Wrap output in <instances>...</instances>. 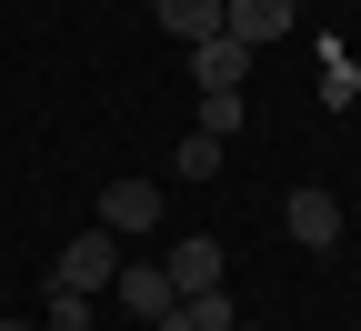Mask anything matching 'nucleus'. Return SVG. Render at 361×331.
<instances>
[{
	"label": "nucleus",
	"mask_w": 361,
	"mask_h": 331,
	"mask_svg": "<svg viewBox=\"0 0 361 331\" xmlns=\"http://www.w3.org/2000/svg\"><path fill=\"white\" fill-rule=\"evenodd\" d=\"M111 301H121L130 321H141V331H161V321L180 311V291H171V271H161V261H121V281H111Z\"/></svg>",
	"instance_id": "nucleus-2"
},
{
	"label": "nucleus",
	"mask_w": 361,
	"mask_h": 331,
	"mask_svg": "<svg viewBox=\"0 0 361 331\" xmlns=\"http://www.w3.org/2000/svg\"><path fill=\"white\" fill-rule=\"evenodd\" d=\"M241 121H251V101H241V90H201V131H211V140H231Z\"/></svg>",
	"instance_id": "nucleus-10"
},
{
	"label": "nucleus",
	"mask_w": 361,
	"mask_h": 331,
	"mask_svg": "<svg viewBox=\"0 0 361 331\" xmlns=\"http://www.w3.org/2000/svg\"><path fill=\"white\" fill-rule=\"evenodd\" d=\"M0 331H30V321H0Z\"/></svg>",
	"instance_id": "nucleus-14"
},
{
	"label": "nucleus",
	"mask_w": 361,
	"mask_h": 331,
	"mask_svg": "<svg viewBox=\"0 0 361 331\" xmlns=\"http://www.w3.org/2000/svg\"><path fill=\"white\" fill-rule=\"evenodd\" d=\"M171 171H180V181H221V140H211V131H191V140L171 151Z\"/></svg>",
	"instance_id": "nucleus-11"
},
{
	"label": "nucleus",
	"mask_w": 361,
	"mask_h": 331,
	"mask_svg": "<svg viewBox=\"0 0 361 331\" xmlns=\"http://www.w3.org/2000/svg\"><path fill=\"white\" fill-rule=\"evenodd\" d=\"M161 331H231V291H180V311Z\"/></svg>",
	"instance_id": "nucleus-9"
},
{
	"label": "nucleus",
	"mask_w": 361,
	"mask_h": 331,
	"mask_svg": "<svg viewBox=\"0 0 361 331\" xmlns=\"http://www.w3.org/2000/svg\"><path fill=\"white\" fill-rule=\"evenodd\" d=\"M40 331H90V301H80V291H61V281H51V321H40Z\"/></svg>",
	"instance_id": "nucleus-13"
},
{
	"label": "nucleus",
	"mask_w": 361,
	"mask_h": 331,
	"mask_svg": "<svg viewBox=\"0 0 361 331\" xmlns=\"http://www.w3.org/2000/svg\"><path fill=\"white\" fill-rule=\"evenodd\" d=\"M281 221H291V241H301V251H331V241H341V201L322 191V181H301Z\"/></svg>",
	"instance_id": "nucleus-5"
},
{
	"label": "nucleus",
	"mask_w": 361,
	"mask_h": 331,
	"mask_svg": "<svg viewBox=\"0 0 361 331\" xmlns=\"http://www.w3.org/2000/svg\"><path fill=\"white\" fill-rule=\"evenodd\" d=\"M121 261H130V251L111 241L101 221H90V231H71V251H61V271H51V281H61V291H80V301H101L111 281H121Z\"/></svg>",
	"instance_id": "nucleus-1"
},
{
	"label": "nucleus",
	"mask_w": 361,
	"mask_h": 331,
	"mask_svg": "<svg viewBox=\"0 0 361 331\" xmlns=\"http://www.w3.org/2000/svg\"><path fill=\"white\" fill-rule=\"evenodd\" d=\"M101 231L111 241H130V231H161V181H101Z\"/></svg>",
	"instance_id": "nucleus-3"
},
{
	"label": "nucleus",
	"mask_w": 361,
	"mask_h": 331,
	"mask_svg": "<svg viewBox=\"0 0 361 331\" xmlns=\"http://www.w3.org/2000/svg\"><path fill=\"white\" fill-rule=\"evenodd\" d=\"M301 0H221V30L241 40V51H271V40H291Z\"/></svg>",
	"instance_id": "nucleus-4"
},
{
	"label": "nucleus",
	"mask_w": 361,
	"mask_h": 331,
	"mask_svg": "<svg viewBox=\"0 0 361 331\" xmlns=\"http://www.w3.org/2000/svg\"><path fill=\"white\" fill-rule=\"evenodd\" d=\"M322 101H331V111H351V101H361V71H351V51H322Z\"/></svg>",
	"instance_id": "nucleus-12"
},
{
	"label": "nucleus",
	"mask_w": 361,
	"mask_h": 331,
	"mask_svg": "<svg viewBox=\"0 0 361 331\" xmlns=\"http://www.w3.org/2000/svg\"><path fill=\"white\" fill-rule=\"evenodd\" d=\"M251 61H261V51H241L231 30H221V40H191V90H241Z\"/></svg>",
	"instance_id": "nucleus-6"
},
{
	"label": "nucleus",
	"mask_w": 361,
	"mask_h": 331,
	"mask_svg": "<svg viewBox=\"0 0 361 331\" xmlns=\"http://www.w3.org/2000/svg\"><path fill=\"white\" fill-rule=\"evenodd\" d=\"M171 291H221V241H171Z\"/></svg>",
	"instance_id": "nucleus-8"
},
{
	"label": "nucleus",
	"mask_w": 361,
	"mask_h": 331,
	"mask_svg": "<svg viewBox=\"0 0 361 331\" xmlns=\"http://www.w3.org/2000/svg\"><path fill=\"white\" fill-rule=\"evenodd\" d=\"M231 331H251V321H231Z\"/></svg>",
	"instance_id": "nucleus-15"
},
{
	"label": "nucleus",
	"mask_w": 361,
	"mask_h": 331,
	"mask_svg": "<svg viewBox=\"0 0 361 331\" xmlns=\"http://www.w3.org/2000/svg\"><path fill=\"white\" fill-rule=\"evenodd\" d=\"M151 20L191 51V40H221V0H151Z\"/></svg>",
	"instance_id": "nucleus-7"
}]
</instances>
